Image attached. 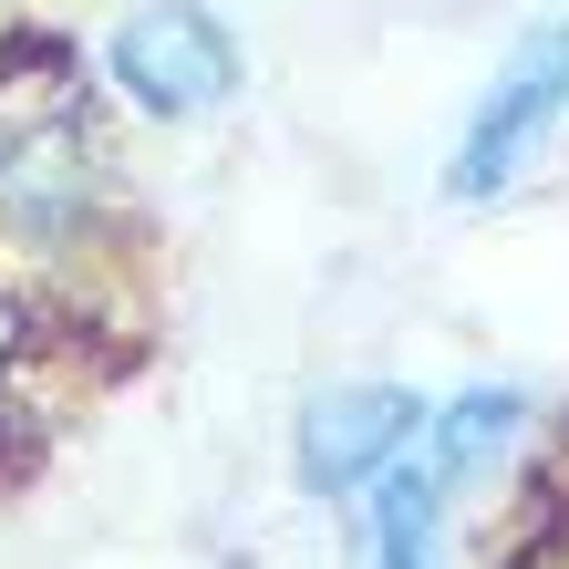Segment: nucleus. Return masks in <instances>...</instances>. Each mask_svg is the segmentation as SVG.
<instances>
[{
  "mask_svg": "<svg viewBox=\"0 0 569 569\" xmlns=\"http://www.w3.org/2000/svg\"><path fill=\"white\" fill-rule=\"evenodd\" d=\"M114 83L136 93L146 114L166 124H197L239 93V42L208 0H146V11L114 21Z\"/></svg>",
  "mask_w": 569,
  "mask_h": 569,
  "instance_id": "3",
  "label": "nucleus"
},
{
  "mask_svg": "<svg viewBox=\"0 0 569 569\" xmlns=\"http://www.w3.org/2000/svg\"><path fill=\"white\" fill-rule=\"evenodd\" d=\"M0 352H11V311H0Z\"/></svg>",
  "mask_w": 569,
  "mask_h": 569,
  "instance_id": "7",
  "label": "nucleus"
},
{
  "mask_svg": "<svg viewBox=\"0 0 569 569\" xmlns=\"http://www.w3.org/2000/svg\"><path fill=\"white\" fill-rule=\"evenodd\" d=\"M104 208V146L93 104L62 73H31L0 93V239L21 249H73Z\"/></svg>",
  "mask_w": 569,
  "mask_h": 569,
  "instance_id": "1",
  "label": "nucleus"
},
{
  "mask_svg": "<svg viewBox=\"0 0 569 569\" xmlns=\"http://www.w3.org/2000/svg\"><path fill=\"white\" fill-rule=\"evenodd\" d=\"M415 435H425V415H415L405 383H342V393H321V405L300 415V487L352 497V487H373Z\"/></svg>",
  "mask_w": 569,
  "mask_h": 569,
  "instance_id": "4",
  "label": "nucleus"
},
{
  "mask_svg": "<svg viewBox=\"0 0 569 569\" xmlns=\"http://www.w3.org/2000/svg\"><path fill=\"white\" fill-rule=\"evenodd\" d=\"M435 539H446V477L425 456H393L352 528V569H435Z\"/></svg>",
  "mask_w": 569,
  "mask_h": 569,
  "instance_id": "5",
  "label": "nucleus"
},
{
  "mask_svg": "<svg viewBox=\"0 0 569 569\" xmlns=\"http://www.w3.org/2000/svg\"><path fill=\"white\" fill-rule=\"evenodd\" d=\"M518 425H528L518 393H508V383H477V393H456L446 415H425V446H415V456H425L435 477H446V497H456V487H477L487 466L508 456V435H518Z\"/></svg>",
  "mask_w": 569,
  "mask_h": 569,
  "instance_id": "6",
  "label": "nucleus"
},
{
  "mask_svg": "<svg viewBox=\"0 0 569 569\" xmlns=\"http://www.w3.org/2000/svg\"><path fill=\"white\" fill-rule=\"evenodd\" d=\"M549 146H569V21H539L518 42V62L487 83V104L446 166V197L456 208H497V197H518L539 177Z\"/></svg>",
  "mask_w": 569,
  "mask_h": 569,
  "instance_id": "2",
  "label": "nucleus"
}]
</instances>
